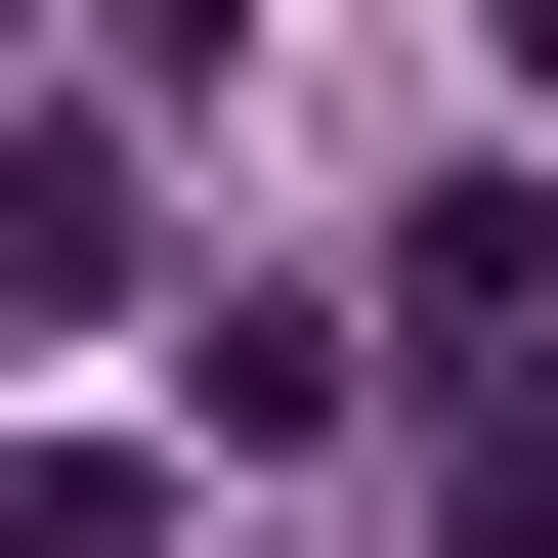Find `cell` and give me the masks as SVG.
Masks as SVG:
<instances>
[{
  "label": "cell",
  "mask_w": 558,
  "mask_h": 558,
  "mask_svg": "<svg viewBox=\"0 0 558 558\" xmlns=\"http://www.w3.org/2000/svg\"><path fill=\"white\" fill-rule=\"evenodd\" d=\"M172 215H130V130H0V301H130Z\"/></svg>",
  "instance_id": "obj_2"
},
{
  "label": "cell",
  "mask_w": 558,
  "mask_h": 558,
  "mask_svg": "<svg viewBox=\"0 0 558 558\" xmlns=\"http://www.w3.org/2000/svg\"><path fill=\"white\" fill-rule=\"evenodd\" d=\"M387 429H429V558H558V215H515V172H429V258H387Z\"/></svg>",
  "instance_id": "obj_1"
},
{
  "label": "cell",
  "mask_w": 558,
  "mask_h": 558,
  "mask_svg": "<svg viewBox=\"0 0 558 558\" xmlns=\"http://www.w3.org/2000/svg\"><path fill=\"white\" fill-rule=\"evenodd\" d=\"M86 44H130V86H215V44H258V0H86Z\"/></svg>",
  "instance_id": "obj_4"
},
{
  "label": "cell",
  "mask_w": 558,
  "mask_h": 558,
  "mask_svg": "<svg viewBox=\"0 0 558 558\" xmlns=\"http://www.w3.org/2000/svg\"><path fill=\"white\" fill-rule=\"evenodd\" d=\"M0 558H172V473L130 429H0Z\"/></svg>",
  "instance_id": "obj_3"
}]
</instances>
